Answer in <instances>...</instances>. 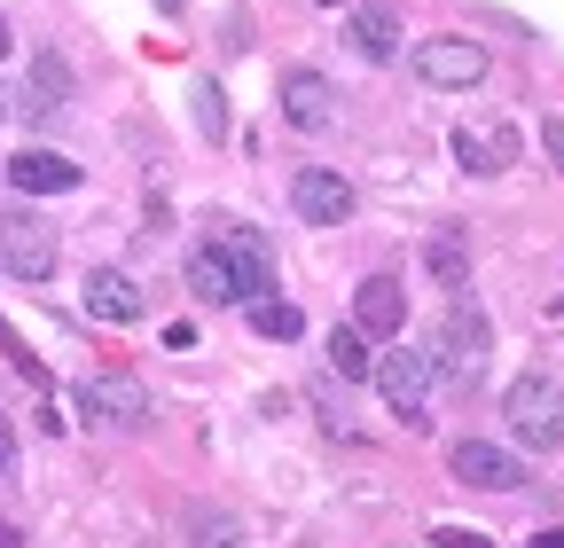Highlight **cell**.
<instances>
[{
	"mask_svg": "<svg viewBox=\"0 0 564 548\" xmlns=\"http://www.w3.org/2000/svg\"><path fill=\"white\" fill-rule=\"evenodd\" d=\"M502 416H510V439H518L525 454H556V447H564V384H556V376H541V369L510 376Z\"/></svg>",
	"mask_w": 564,
	"mask_h": 548,
	"instance_id": "cell-1",
	"label": "cell"
},
{
	"mask_svg": "<svg viewBox=\"0 0 564 548\" xmlns=\"http://www.w3.org/2000/svg\"><path fill=\"white\" fill-rule=\"evenodd\" d=\"M486 353H494V321H486V306H478L470 291H447V321H440L432 369H440L447 384H478Z\"/></svg>",
	"mask_w": 564,
	"mask_h": 548,
	"instance_id": "cell-2",
	"label": "cell"
},
{
	"mask_svg": "<svg viewBox=\"0 0 564 548\" xmlns=\"http://www.w3.org/2000/svg\"><path fill=\"white\" fill-rule=\"evenodd\" d=\"M377 392H384V407L408 424V431H423L432 424V392H440V369H432V353H415V346H392L384 361H377Z\"/></svg>",
	"mask_w": 564,
	"mask_h": 548,
	"instance_id": "cell-3",
	"label": "cell"
},
{
	"mask_svg": "<svg viewBox=\"0 0 564 548\" xmlns=\"http://www.w3.org/2000/svg\"><path fill=\"white\" fill-rule=\"evenodd\" d=\"M55 259H63V243L40 212H0V266H9L17 283H47Z\"/></svg>",
	"mask_w": 564,
	"mask_h": 548,
	"instance_id": "cell-4",
	"label": "cell"
},
{
	"mask_svg": "<svg viewBox=\"0 0 564 548\" xmlns=\"http://www.w3.org/2000/svg\"><path fill=\"white\" fill-rule=\"evenodd\" d=\"M415 79H423V87H440V95H463V87L486 79V47L463 40V32H440V40H423V47H415Z\"/></svg>",
	"mask_w": 564,
	"mask_h": 548,
	"instance_id": "cell-5",
	"label": "cell"
},
{
	"mask_svg": "<svg viewBox=\"0 0 564 548\" xmlns=\"http://www.w3.org/2000/svg\"><path fill=\"white\" fill-rule=\"evenodd\" d=\"M447 470L463 478L470 494H518L525 486V462L510 447H494V439H455L447 447Z\"/></svg>",
	"mask_w": 564,
	"mask_h": 548,
	"instance_id": "cell-6",
	"label": "cell"
},
{
	"mask_svg": "<svg viewBox=\"0 0 564 548\" xmlns=\"http://www.w3.org/2000/svg\"><path fill=\"white\" fill-rule=\"evenodd\" d=\"M291 212H299L306 228H345V220H352V180L329 173V165H306V173L291 180Z\"/></svg>",
	"mask_w": 564,
	"mask_h": 548,
	"instance_id": "cell-7",
	"label": "cell"
},
{
	"mask_svg": "<svg viewBox=\"0 0 564 548\" xmlns=\"http://www.w3.org/2000/svg\"><path fill=\"white\" fill-rule=\"evenodd\" d=\"M408 321V291H400V274H369L361 291H352V329L369 337V346H392Z\"/></svg>",
	"mask_w": 564,
	"mask_h": 548,
	"instance_id": "cell-8",
	"label": "cell"
},
{
	"mask_svg": "<svg viewBox=\"0 0 564 548\" xmlns=\"http://www.w3.org/2000/svg\"><path fill=\"white\" fill-rule=\"evenodd\" d=\"M212 243H220V251L236 259V283H243V306L274 291V251H267V235H259V228H243V220H220V235H212Z\"/></svg>",
	"mask_w": 564,
	"mask_h": 548,
	"instance_id": "cell-9",
	"label": "cell"
},
{
	"mask_svg": "<svg viewBox=\"0 0 564 548\" xmlns=\"http://www.w3.org/2000/svg\"><path fill=\"white\" fill-rule=\"evenodd\" d=\"M282 118L299 133H329L337 125V87L322 72H282Z\"/></svg>",
	"mask_w": 564,
	"mask_h": 548,
	"instance_id": "cell-10",
	"label": "cell"
},
{
	"mask_svg": "<svg viewBox=\"0 0 564 548\" xmlns=\"http://www.w3.org/2000/svg\"><path fill=\"white\" fill-rule=\"evenodd\" d=\"M79 407H87L95 424H126V431L150 424V392H141L133 376H87L79 384Z\"/></svg>",
	"mask_w": 564,
	"mask_h": 548,
	"instance_id": "cell-11",
	"label": "cell"
},
{
	"mask_svg": "<svg viewBox=\"0 0 564 548\" xmlns=\"http://www.w3.org/2000/svg\"><path fill=\"white\" fill-rule=\"evenodd\" d=\"M455 165L478 173V180L518 165V125H455Z\"/></svg>",
	"mask_w": 564,
	"mask_h": 548,
	"instance_id": "cell-12",
	"label": "cell"
},
{
	"mask_svg": "<svg viewBox=\"0 0 564 548\" xmlns=\"http://www.w3.org/2000/svg\"><path fill=\"white\" fill-rule=\"evenodd\" d=\"M9 188H24V196H70V188H79V165H70L63 150H17L9 157Z\"/></svg>",
	"mask_w": 564,
	"mask_h": 548,
	"instance_id": "cell-13",
	"label": "cell"
},
{
	"mask_svg": "<svg viewBox=\"0 0 564 548\" xmlns=\"http://www.w3.org/2000/svg\"><path fill=\"white\" fill-rule=\"evenodd\" d=\"M345 47L361 55V63H392L400 55V17L384 9V0H361V9L345 17Z\"/></svg>",
	"mask_w": 564,
	"mask_h": 548,
	"instance_id": "cell-14",
	"label": "cell"
},
{
	"mask_svg": "<svg viewBox=\"0 0 564 548\" xmlns=\"http://www.w3.org/2000/svg\"><path fill=\"white\" fill-rule=\"evenodd\" d=\"M87 314L110 321V329L141 321V283H133L126 266H95V274H87Z\"/></svg>",
	"mask_w": 564,
	"mask_h": 548,
	"instance_id": "cell-15",
	"label": "cell"
},
{
	"mask_svg": "<svg viewBox=\"0 0 564 548\" xmlns=\"http://www.w3.org/2000/svg\"><path fill=\"white\" fill-rule=\"evenodd\" d=\"M188 291H196L204 306H243V283H236V259H228L220 243H196V251H188Z\"/></svg>",
	"mask_w": 564,
	"mask_h": 548,
	"instance_id": "cell-16",
	"label": "cell"
},
{
	"mask_svg": "<svg viewBox=\"0 0 564 548\" xmlns=\"http://www.w3.org/2000/svg\"><path fill=\"white\" fill-rule=\"evenodd\" d=\"M423 274H432L440 291H470V243H463V228H440L432 243H423Z\"/></svg>",
	"mask_w": 564,
	"mask_h": 548,
	"instance_id": "cell-17",
	"label": "cell"
},
{
	"mask_svg": "<svg viewBox=\"0 0 564 548\" xmlns=\"http://www.w3.org/2000/svg\"><path fill=\"white\" fill-rule=\"evenodd\" d=\"M243 321L267 337V346H299V337H306V314H299L291 298H274V291H267V298H251V306H243Z\"/></svg>",
	"mask_w": 564,
	"mask_h": 548,
	"instance_id": "cell-18",
	"label": "cell"
},
{
	"mask_svg": "<svg viewBox=\"0 0 564 548\" xmlns=\"http://www.w3.org/2000/svg\"><path fill=\"white\" fill-rule=\"evenodd\" d=\"M32 118H55V110H70V63L63 55H32V102H24Z\"/></svg>",
	"mask_w": 564,
	"mask_h": 548,
	"instance_id": "cell-19",
	"label": "cell"
},
{
	"mask_svg": "<svg viewBox=\"0 0 564 548\" xmlns=\"http://www.w3.org/2000/svg\"><path fill=\"white\" fill-rule=\"evenodd\" d=\"M329 369H337L345 384H369V376H377V353H369V337L352 329V321H345V329H329Z\"/></svg>",
	"mask_w": 564,
	"mask_h": 548,
	"instance_id": "cell-20",
	"label": "cell"
},
{
	"mask_svg": "<svg viewBox=\"0 0 564 548\" xmlns=\"http://www.w3.org/2000/svg\"><path fill=\"white\" fill-rule=\"evenodd\" d=\"M188 540L196 548H243V517L236 509H188Z\"/></svg>",
	"mask_w": 564,
	"mask_h": 548,
	"instance_id": "cell-21",
	"label": "cell"
},
{
	"mask_svg": "<svg viewBox=\"0 0 564 548\" xmlns=\"http://www.w3.org/2000/svg\"><path fill=\"white\" fill-rule=\"evenodd\" d=\"M196 133L204 142H228V95H220V79H196Z\"/></svg>",
	"mask_w": 564,
	"mask_h": 548,
	"instance_id": "cell-22",
	"label": "cell"
},
{
	"mask_svg": "<svg viewBox=\"0 0 564 548\" xmlns=\"http://www.w3.org/2000/svg\"><path fill=\"white\" fill-rule=\"evenodd\" d=\"M432 548H494L486 533H463V525H447V533H432Z\"/></svg>",
	"mask_w": 564,
	"mask_h": 548,
	"instance_id": "cell-23",
	"label": "cell"
},
{
	"mask_svg": "<svg viewBox=\"0 0 564 548\" xmlns=\"http://www.w3.org/2000/svg\"><path fill=\"white\" fill-rule=\"evenodd\" d=\"M541 150H549V165L564 173V118H549V125H541Z\"/></svg>",
	"mask_w": 564,
	"mask_h": 548,
	"instance_id": "cell-24",
	"label": "cell"
},
{
	"mask_svg": "<svg viewBox=\"0 0 564 548\" xmlns=\"http://www.w3.org/2000/svg\"><path fill=\"white\" fill-rule=\"evenodd\" d=\"M17 470V439H9V424H0V478Z\"/></svg>",
	"mask_w": 564,
	"mask_h": 548,
	"instance_id": "cell-25",
	"label": "cell"
},
{
	"mask_svg": "<svg viewBox=\"0 0 564 548\" xmlns=\"http://www.w3.org/2000/svg\"><path fill=\"white\" fill-rule=\"evenodd\" d=\"M533 548H564V533H556V525H549V533H533Z\"/></svg>",
	"mask_w": 564,
	"mask_h": 548,
	"instance_id": "cell-26",
	"label": "cell"
},
{
	"mask_svg": "<svg viewBox=\"0 0 564 548\" xmlns=\"http://www.w3.org/2000/svg\"><path fill=\"white\" fill-rule=\"evenodd\" d=\"M0 548H24V533H17V525H0Z\"/></svg>",
	"mask_w": 564,
	"mask_h": 548,
	"instance_id": "cell-27",
	"label": "cell"
},
{
	"mask_svg": "<svg viewBox=\"0 0 564 548\" xmlns=\"http://www.w3.org/2000/svg\"><path fill=\"white\" fill-rule=\"evenodd\" d=\"M9 47H17V32H9V17H0V55H9Z\"/></svg>",
	"mask_w": 564,
	"mask_h": 548,
	"instance_id": "cell-28",
	"label": "cell"
},
{
	"mask_svg": "<svg viewBox=\"0 0 564 548\" xmlns=\"http://www.w3.org/2000/svg\"><path fill=\"white\" fill-rule=\"evenodd\" d=\"M158 9H165V17H181V0H158Z\"/></svg>",
	"mask_w": 564,
	"mask_h": 548,
	"instance_id": "cell-29",
	"label": "cell"
}]
</instances>
